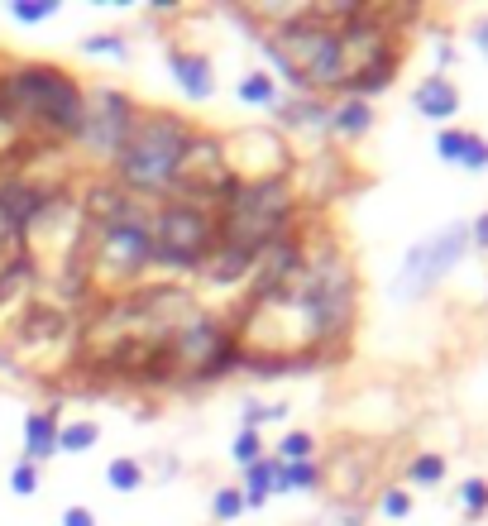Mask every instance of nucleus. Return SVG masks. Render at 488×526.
<instances>
[{"label":"nucleus","instance_id":"3","mask_svg":"<svg viewBox=\"0 0 488 526\" xmlns=\"http://www.w3.org/2000/svg\"><path fill=\"white\" fill-rule=\"evenodd\" d=\"M192 134H197L192 120H182L178 110H139L125 144L111 158V182L139 201L168 192L178 182L182 154H187Z\"/></svg>","mask_w":488,"mask_h":526},{"label":"nucleus","instance_id":"17","mask_svg":"<svg viewBox=\"0 0 488 526\" xmlns=\"http://www.w3.org/2000/svg\"><path fill=\"white\" fill-rule=\"evenodd\" d=\"M278 120H283V130H321L331 120V106H326V96L292 91L288 101H278Z\"/></svg>","mask_w":488,"mask_h":526},{"label":"nucleus","instance_id":"21","mask_svg":"<svg viewBox=\"0 0 488 526\" xmlns=\"http://www.w3.org/2000/svg\"><path fill=\"white\" fill-rule=\"evenodd\" d=\"M101 440V426L96 421H72V426H58V450H67V455H82V450H91Z\"/></svg>","mask_w":488,"mask_h":526},{"label":"nucleus","instance_id":"12","mask_svg":"<svg viewBox=\"0 0 488 526\" xmlns=\"http://www.w3.org/2000/svg\"><path fill=\"white\" fill-rule=\"evenodd\" d=\"M178 197H197V201H216L235 187L230 182V168H225V154H221V139L216 134H192L187 154H182V168H178Z\"/></svg>","mask_w":488,"mask_h":526},{"label":"nucleus","instance_id":"19","mask_svg":"<svg viewBox=\"0 0 488 526\" xmlns=\"http://www.w3.org/2000/svg\"><path fill=\"white\" fill-rule=\"evenodd\" d=\"M331 134L335 139H359V134L374 125V110H369V101H359V96H345L340 106H331Z\"/></svg>","mask_w":488,"mask_h":526},{"label":"nucleus","instance_id":"33","mask_svg":"<svg viewBox=\"0 0 488 526\" xmlns=\"http://www.w3.org/2000/svg\"><path fill=\"white\" fill-rule=\"evenodd\" d=\"M378 507H383V517H407V512H412V498H407V488H383Z\"/></svg>","mask_w":488,"mask_h":526},{"label":"nucleus","instance_id":"13","mask_svg":"<svg viewBox=\"0 0 488 526\" xmlns=\"http://www.w3.org/2000/svg\"><path fill=\"white\" fill-rule=\"evenodd\" d=\"M168 67H173L178 87L187 91L192 101H206V96L216 91V72H211V58H206V53H197V48L173 44V48H168Z\"/></svg>","mask_w":488,"mask_h":526},{"label":"nucleus","instance_id":"2","mask_svg":"<svg viewBox=\"0 0 488 526\" xmlns=\"http://www.w3.org/2000/svg\"><path fill=\"white\" fill-rule=\"evenodd\" d=\"M288 292L297 297V307L307 316L311 350L321 359L350 340V326H355V273H350V259L335 244H316V249L302 254V268L288 278Z\"/></svg>","mask_w":488,"mask_h":526},{"label":"nucleus","instance_id":"1","mask_svg":"<svg viewBox=\"0 0 488 526\" xmlns=\"http://www.w3.org/2000/svg\"><path fill=\"white\" fill-rule=\"evenodd\" d=\"M0 101L20 120V130L34 144H58V139H82L87 125V91L77 77H67L53 63H20L0 77Z\"/></svg>","mask_w":488,"mask_h":526},{"label":"nucleus","instance_id":"32","mask_svg":"<svg viewBox=\"0 0 488 526\" xmlns=\"http://www.w3.org/2000/svg\"><path fill=\"white\" fill-rule=\"evenodd\" d=\"M288 417V402H244V421L254 426V421H283Z\"/></svg>","mask_w":488,"mask_h":526},{"label":"nucleus","instance_id":"24","mask_svg":"<svg viewBox=\"0 0 488 526\" xmlns=\"http://www.w3.org/2000/svg\"><path fill=\"white\" fill-rule=\"evenodd\" d=\"M316 483H321V464H311V460L288 464L283 460V493H288V488H316Z\"/></svg>","mask_w":488,"mask_h":526},{"label":"nucleus","instance_id":"28","mask_svg":"<svg viewBox=\"0 0 488 526\" xmlns=\"http://www.w3.org/2000/svg\"><path fill=\"white\" fill-rule=\"evenodd\" d=\"M211 512L221 517V522H235L244 512V493L240 488H216V498H211Z\"/></svg>","mask_w":488,"mask_h":526},{"label":"nucleus","instance_id":"15","mask_svg":"<svg viewBox=\"0 0 488 526\" xmlns=\"http://www.w3.org/2000/svg\"><path fill=\"white\" fill-rule=\"evenodd\" d=\"M48 455H58V407H44V412L24 417V460L44 464Z\"/></svg>","mask_w":488,"mask_h":526},{"label":"nucleus","instance_id":"38","mask_svg":"<svg viewBox=\"0 0 488 526\" xmlns=\"http://www.w3.org/2000/svg\"><path fill=\"white\" fill-rule=\"evenodd\" d=\"M0 369H10V354H5V350H0Z\"/></svg>","mask_w":488,"mask_h":526},{"label":"nucleus","instance_id":"37","mask_svg":"<svg viewBox=\"0 0 488 526\" xmlns=\"http://www.w3.org/2000/svg\"><path fill=\"white\" fill-rule=\"evenodd\" d=\"M474 39H479V48L488 53V20H479V29H474Z\"/></svg>","mask_w":488,"mask_h":526},{"label":"nucleus","instance_id":"18","mask_svg":"<svg viewBox=\"0 0 488 526\" xmlns=\"http://www.w3.org/2000/svg\"><path fill=\"white\" fill-rule=\"evenodd\" d=\"M412 101H417V110H422L426 120H450V115L460 110V91L450 87L445 77H426Z\"/></svg>","mask_w":488,"mask_h":526},{"label":"nucleus","instance_id":"6","mask_svg":"<svg viewBox=\"0 0 488 526\" xmlns=\"http://www.w3.org/2000/svg\"><path fill=\"white\" fill-rule=\"evenodd\" d=\"M149 206L134 201L125 216L91 225L87 235V283L101 297H115L120 287L139 283L144 268H154V240H149Z\"/></svg>","mask_w":488,"mask_h":526},{"label":"nucleus","instance_id":"25","mask_svg":"<svg viewBox=\"0 0 488 526\" xmlns=\"http://www.w3.org/2000/svg\"><path fill=\"white\" fill-rule=\"evenodd\" d=\"M10 15H15L20 24H44V20L58 15V0H15V5H10Z\"/></svg>","mask_w":488,"mask_h":526},{"label":"nucleus","instance_id":"27","mask_svg":"<svg viewBox=\"0 0 488 526\" xmlns=\"http://www.w3.org/2000/svg\"><path fill=\"white\" fill-rule=\"evenodd\" d=\"M311 450H316V440H311L307 431H288V436H283V445H278V460H288V464L311 460Z\"/></svg>","mask_w":488,"mask_h":526},{"label":"nucleus","instance_id":"36","mask_svg":"<svg viewBox=\"0 0 488 526\" xmlns=\"http://www.w3.org/2000/svg\"><path fill=\"white\" fill-rule=\"evenodd\" d=\"M469 244H479V249H488V216H479L474 225H469Z\"/></svg>","mask_w":488,"mask_h":526},{"label":"nucleus","instance_id":"23","mask_svg":"<svg viewBox=\"0 0 488 526\" xmlns=\"http://www.w3.org/2000/svg\"><path fill=\"white\" fill-rule=\"evenodd\" d=\"M230 460L244 464V469H249L254 460H264V440H259V426H244L240 436L230 440Z\"/></svg>","mask_w":488,"mask_h":526},{"label":"nucleus","instance_id":"8","mask_svg":"<svg viewBox=\"0 0 488 526\" xmlns=\"http://www.w3.org/2000/svg\"><path fill=\"white\" fill-rule=\"evenodd\" d=\"M168 350H173V369L182 383H211L221 373L240 369V345L230 340V326L216 316H201L187 330H178Z\"/></svg>","mask_w":488,"mask_h":526},{"label":"nucleus","instance_id":"11","mask_svg":"<svg viewBox=\"0 0 488 526\" xmlns=\"http://www.w3.org/2000/svg\"><path fill=\"white\" fill-rule=\"evenodd\" d=\"M134 115H139V106H134L120 87H91L87 91V125H82V144L96 149V158H106V163H111L115 149H120V144H125V134H130Z\"/></svg>","mask_w":488,"mask_h":526},{"label":"nucleus","instance_id":"34","mask_svg":"<svg viewBox=\"0 0 488 526\" xmlns=\"http://www.w3.org/2000/svg\"><path fill=\"white\" fill-rule=\"evenodd\" d=\"M10 254H20V235L5 225V216H0V263L10 259Z\"/></svg>","mask_w":488,"mask_h":526},{"label":"nucleus","instance_id":"22","mask_svg":"<svg viewBox=\"0 0 488 526\" xmlns=\"http://www.w3.org/2000/svg\"><path fill=\"white\" fill-rule=\"evenodd\" d=\"M106 483L115 493H139L144 488V464L139 460H111L106 464Z\"/></svg>","mask_w":488,"mask_h":526},{"label":"nucleus","instance_id":"31","mask_svg":"<svg viewBox=\"0 0 488 526\" xmlns=\"http://www.w3.org/2000/svg\"><path fill=\"white\" fill-rule=\"evenodd\" d=\"M10 488L20 493V498H29V493H39V464L20 460L15 469H10Z\"/></svg>","mask_w":488,"mask_h":526},{"label":"nucleus","instance_id":"20","mask_svg":"<svg viewBox=\"0 0 488 526\" xmlns=\"http://www.w3.org/2000/svg\"><path fill=\"white\" fill-rule=\"evenodd\" d=\"M235 91H240L244 106H259V110H278V101H283V96H278V82H273L268 72H249Z\"/></svg>","mask_w":488,"mask_h":526},{"label":"nucleus","instance_id":"16","mask_svg":"<svg viewBox=\"0 0 488 526\" xmlns=\"http://www.w3.org/2000/svg\"><path fill=\"white\" fill-rule=\"evenodd\" d=\"M268 493H283V460L278 455H264L244 469V512L268 507Z\"/></svg>","mask_w":488,"mask_h":526},{"label":"nucleus","instance_id":"9","mask_svg":"<svg viewBox=\"0 0 488 526\" xmlns=\"http://www.w3.org/2000/svg\"><path fill=\"white\" fill-rule=\"evenodd\" d=\"M230 182H288L292 173V149L283 144V134L268 125H244L230 139H221Z\"/></svg>","mask_w":488,"mask_h":526},{"label":"nucleus","instance_id":"35","mask_svg":"<svg viewBox=\"0 0 488 526\" xmlns=\"http://www.w3.org/2000/svg\"><path fill=\"white\" fill-rule=\"evenodd\" d=\"M63 526H96V517H91L87 507H67V512H63Z\"/></svg>","mask_w":488,"mask_h":526},{"label":"nucleus","instance_id":"30","mask_svg":"<svg viewBox=\"0 0 488 526\" xmlns=\"http://www.w3.org/2000/svg\"><path fill=\"white\" fill-rule=\"evenodd\" d=\"M82 53H96V58H125L130 48H125L120 34H91L87 44H82Z\"/></svg>","mask_w":488,"mask_h":526},{"label":"nucleus","instance_id":"26","mask_svg":"<svg viewBox=\"0 0 488 526\" xmlns=\"http://www.w3.org/2000/svg\"><path fill=\"white\" fill-rule=\"evenodd\" d=\"M407 479L412 483H441L445 479V460L441 455H417V460L407 464Z\"/></svg>","mask_w":488,"mask_h":526},{"label":"nucleus","instance_id":"10","mask_svg":"<svg viewBox=\"0 0 488 526\" xmlns=\"http://www.w3.org/2000/svg\"><path fill=\"white\" fill-rule=\"evenodd\" d=\"M465 249H469V225L465 220H455V225H445V230H436V235H426L422 244H412L407 259H402L398 297H422V292H431V287L441 283L445 273L460 263Z\"/></svg>","mask_w":488,"mask_h":526},{"label":"nucleus","instance_id":"14","mask_svg":"<svg viewBox=\"0 0 488 526\" xmlns=\"http://www.w3.org/2000/svg\"><path fill=\"white\" fill-rule=\"evenodd\" d=\"M436 154H441L445 163L469 168V173H484L488 168V139H479V134H469V130H441L436 134Z\"/></svg>","mask_w":488,"mask_h":526},{"label":"nucleus","instance_id":"5","mask_svg":"<svg viewBox=\"0 0 488 526\" xmlns=\"http://www.w3.org/2000/svg\"><path fill=\"white\" fill-rule=\"evenodd\" d=\"M297 220V192L288 182H235L216 206V225H221V244L244 249V254H264L273 240L292 235Z\"/></svg>","mask_w":488,"mask_h":526},{"label":"nucleus","instance_id":"7","mask_svg":"<svg viewBox=\"0 0 488 526\" xmlns=\"http://www.w3.org/2000/svg\"><path fill=\"white\" fill-rule=\"evenodd\" d=\"M149 240H154V268H197L211 259V249L221 244V225H216V201L197 197H173L158 201L149 216Z\"/></svg>","mask_w":488,"mask_h":526},{"label":"nucleus","instance_id":"29","mask_svg":"<svg viewBox=\"0 0 488 526\" xmlns=\"http://www.w3.org/2000/svg\"><path fill=\"white\" fill-rule=\"evenodd\" d=\"M460 503H465L469 517H484V512H488V483L484 479H465V488H460Z\"/></svg>","mask_w":488,"mask_h":526},{"label":"nucleus","instance_id":"4","mask_svg":"<svg viewBox=\"0 0 488 526\" xmlns=\"http://www.w3.org/2000/svg\"><path fill=\"white\" fill-rule=\"evenodd\" d=\"M259 48L292 82V91H307V96L340 91V24L321 20L316 10H297L283 24H273Z\"/></svg>","mask_w":488,"mask_h":526}]
</instances>
